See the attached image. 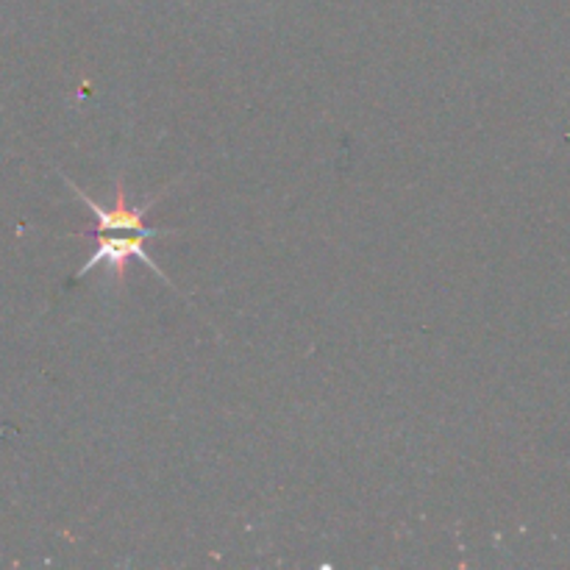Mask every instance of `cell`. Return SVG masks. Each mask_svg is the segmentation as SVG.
<instances>
[{
    "mask_svg": "<svg viewBox=\"0 0 570 570\" xmlns=\"http://www.w3.org/2000/svg\"><path fill=\"white\" fill-rule=\"evenodd\" d=\"M67 184L72 187V195H76L81 204H87L89 209H92V215L98 217V226H95V234H145L148 239L154 237H165V234H173L170 228H154L145 223V215L150 212V206L156 204V200L161 198V195H156V198H145L139 206H131L128 204V193L126 187H122V176H117V198H115V206H100L98 200L89 198L87 193H83L81 187H78L76 181H70L67 178Z\"/></svg>",
    "mask_w": 570,
    "mask_h": 570,
    "instance_id": "obj_1",
    "label": "cell"
},
{
    "mask_svg": "<svg viewBox=\"0 0 570 570\" xmlns=\"http://www.w3.org/2000/svg\"><path fill=\"white\" fill-rule=\"evenodd\" d=\"M145 239H148L145 234H134V232L128 234V237H115L111 232L98 234V250L92 254V259H87L81 267H78L76 278H81L83 273L95 271L98 265H106L111 273H115L117 284H122V278H126L128 262L137 259V262H142L145 267H150V271H154L156 276L161 278V282L173 284V282H167L165 273L159 271V265L154 262V256L145 250Z\"/></svg>",
    "mask_w": 570,
    "mask_h": 570,
    "instance_id": "obj_2",
    "label": "cell"
}]
</instances>
